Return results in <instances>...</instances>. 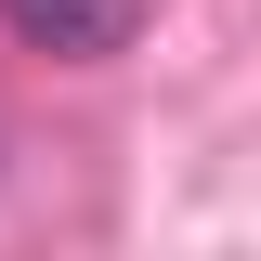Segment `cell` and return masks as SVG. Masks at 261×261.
Returning a JSON list of instances; mask_svg holds the SVG:
<instances>
[{
    "label": "cell",
    "instance_id": "6da1fadb",
    "mask_svg": "<svg viewBox=\"0 0 261 261\" xmlns=\"http://www.w3.org/2000/svg\"><path fill=\"white\" fill-rule=\"evenodd\" d=\"M0 27L27 53H53V65H105L130 39V0H0Z\"/></svg>",
    "mask_w": 261,
    "mask_h": 261
}]
</instances>
